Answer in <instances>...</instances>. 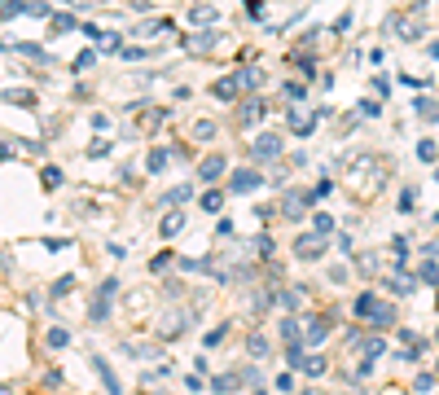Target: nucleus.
<instances>
[{
	"label": "nucleus",
	"instance_id": "41",
	"mask_svg": "<svg viewBox=\"0 0 439 395\" xmlns=\"http://www.w3.org/2000/svg\"><path fill=\"white\" fill-rule=\"evenodd\" d=\"M281 92H286V97H290V102H303V84H286V88H281Z\"/></svg>",
	"mask_w": 439,
	"mask_h": 395
},
{
	"label": "nucleus",
	"instance_id": "26",
	"mask_svg": "<svg viewBox=\"0 0 439 395\" xmlns=\"http://www.w3.org/2000/svg\"><path fill=\"white\" fill-rule=\"evenodd\" d=\"M167 162H172V150H162V145H158V150H150V172H162Z\"/></svg>",
	"mask_w": 439,
	"mask_h": 395
},
{
	"label": "nucleus",
	"instance_id": "45",
	"mask_svg": "<svg viewBox=\"0 0 439 395\" xmlns=\"http://www.w3.org/2000/svg\"><path fill=\"white\" fill-rule=\"evenodd\" d=\"M251 395H268V391H251Z\"/></svg>",
	"mask_w": 439,
	"mask_h": 395
},
{
	"label": "nucleus",
	"instance_id": "31",
	"mask_svg": "<svg viewBox=\"0 0 439 395\" xmlns=\"http://www.w3.org/2000/svg\"><path fill=\"white\" fill-rule=\"evenodd\" d=\"M413 110H417V114H426V119H439V106H431L426 97H417V102H413Z\"/></svg>",
	"mask_w": 439,
	"mask_h": 395
},
{
	"label": "nucleus",
	"instance_id": "10",
	"mask_svg": "<svg viewBox=\"0 0 439 395\" xmlns=\"http://www.w3.org/2000/svg\"><path fill=\"white\" fill-rule=\"evenodd\" d=\"M378 294H373V290H365V294H356V303H351V312H356V317H361V321H369L373 317V312H378Z\"/></svg>",
	"mask_w": 439,
	"mask_h": 395
},
{
	"label": "nucleus",
	"instance_id": "44",
	"mask_svg": "<svg viewBox=\"0 0 439 395\" xmlns=\"http://www.w3.org/2000/svg\"><path fill=\"white\" fill-rule=\"evenodd\" d=\"M330 228H334V220H330V216H316V233H321V237L330 233Z\"/></svg>",
	"mask_w": 439,
	"mask_h": 395
},
{
	"label": "nucleus",
	"instance_id": "25",
	"mask_svg": "<svg viewBox=\"0 0 439 395\" xmlns=\"http://www.w3.org/2000/svg\"><path fill=\"white\" fill-rule=\"evenodd\" d=\"M237 387V373H224V377H211V391H216V395H229Z\"/></svg>",
	"mask_w": 439,
	"mask_h": 395
},
{
	"label": "nucleus",
	"instance_id": "24",
	"mask_svg": "<svg viewBox=\"0 0 439 395\" xmlns=\"http://www.w3.org/2000/svg\"><path fill=\"white\" fill-rule=\"evenodd\" d=\"M5 102H13V106H36V92H27V88H9V92H5Z\"/></svg>",
	"mask_w": 439,
	"mask_h": 395
},
{
	"label": "nucleus",
	"instance_id": "29",
	"mask_svg": "<svg viewBox=\"0 0 439 395\" xmlns=\"http://www.w3.org/2000/svg\"><path fill=\"white\" fill-rule=\"evenodd\" d=\"M162 119H167V110H150V114H145V119H141V127H145V132H154V127H158Z\"/></svg>",
	"mask_w": 439,
	"mask_h": 395
},
{
	"label": "nucleus",
	"instance_id": "11",
	"mask_svg": "<svg viewBox=\"0 0 439 395\" xmlns=\"http://www.w3.org/2000/svg\"><path fill=\"white\" fill-rule=\"evenodd\" d=\"M281 338H286V347L290 342L303 347V317H281Z\"/></svg>",
	"mask_w": 439,
	"mask_h": 395
},
{
	"label": "nucleus",
	"instance_id": "35",
	"mask_svg": "<svg viewBox=\"0 0 439 395\" xmlns=\"http://www.w3.org/2000/svg\"><path fill=\"white\" fill-rule=\"evenodd\" d=\"M185 198H189V185H181L176 193H167V198H162V202H167V207H176V202H185Z\"/></svg>",
	"mask_w": 439,
	"mask_h": 395
},
{
	"label": "nucleus",
	"instance_id": "43",
	"mask_svg": "<svg viewBox=\"0 0 439 395\" xmlns=\"http://www.w3.org/2000/svg\"><path fill=\"white\" fill-rule=\"evenodd\" d=\"M417 158H435V141H421L417 145Z\"/></svg>",
	"mask_w": 439,
	"mask_h": 395
},
{
	"label": "nucleus",
	"instance_id": "17",
	"mask_svg": "<svg viewBox=\"0 0 439 395\" xmlns=\"http://www.w3.org/2000/svg\"><path fill=\"white\" fill-rule=\"evenodd\" d=\"M185 228V216L181 211H167V216H162V237H176Z\"/></svg>",
	"mask_w": 439,
	"mask_h": 395
},
{
	"label": "nucleus",
	"instance_id": "38",
	"mask_svg": "<svg viewBox=\"0 0 439 395\" xmlns=\"http://www.w3.org/2000/svg\"><path fill=\"white\" fill-rule=\"evenodd\" d=\"M272 387H277V391H290V387H295V377H290V373H277V377H272Z\"/></svg>",
	"mask_w": 439,
	"mask_h": 395
},
{
	"label": "nucleus",
	"instance_id": "23",
	"mask_svg": "<svg viewBox=\"0 0 439 395\" xmlns=\"http://www.w3.org/2000/svg\"><path fill=\"white\" fill-rule=\"evenodd\" d=\"M246 352H251L255 360H264V356H268V338H264V334H251V338H246Z\"/></svg>",
	"mask_w": 439,
	"mask_h": 395
},
{
	"label": "nucleus",
	"instance_id": "36",
	"mask_svg": "<svg viewBox=\"0 0 439 395\" xmlns=\"http://www.w3.org/2000/svg\"><path fill=\"white\" fill-rule=\"evenodd\" d=\"M92 57H97V53H92V48H84V53H79V57H75V71H88V66H92Z\"/></svg>",
	"mask_w": 439,
	"mask_h": 395
},
{
	"label": "nucleus",
	"instance_id": "5",
	"mask_svg": "<svg viewBox=\"0 0 439 395\" xmlns=\"http://www.w3.org/2000/svg\"><path fill=\"white\" fill-rule=\"evenodd\" d=\"M321 255H325V237H321V233H303V237L295 242V259L312 263V259H321Z\"/></svg>",
	"mask_w": 439,
	"mask_h": 395
},
{
	"label": "nucleus",
	"instance_id": "46",
	"mask_svg": "<svg viewBox=\"0 0 439 395\" xmlns=\"http://www.w3.org/2000/svg\"><path fill=\"white\" fill-rule=\"evenodd\" d=\"M0 395H9V391H5V387H0Z\"/></svg>",
	"mask_w": 439,
	"mask_h": 395
},
{
	"label": "nucleus",
	"instance_id": "32",
	"mask_svg": "<svg viewBox=\"0 0 439 395\" xmlns=\"http://www.w3.org/2000/svg\"><path fill=\"white\" fill-rule=\"evenodd\" d=\"M193 22H202V27H207V22H216V9H207V5H198V9H193Z\"/></svg>",
	"mask_w": 439,
	"mask_h": 395
},
{
	"label": "nucleus",
	"instance_id": "15",
	"mask_svg": "<svg viewBox=\"0 0 439 395\" xmlns=\"http://www.w3.org/2000/svg\"><path fill=\"white\" fill-rule=\"evenodd\" d=\"M233 79H237V88H259V84H264V71H255V66L246 71V66H242Z\"/></svg>",
	"mask_w": 439,
	"mask_h": 395
},
{
	"label": "nucleus",
	"instance_id": "6",
	"mask_svg": "<svg viewBox=\"0 0 439 395\" xmlns=\"http://www.w3.org/2000/svg\"><path fill=\"white\" fill-rule=\"evenodd\" d=\"M281 154V137L277 132H264L259 141H251V158H277Z\"/></svg>",
	"mask_w": 439,
	"mask_h": 395
},
{
	"label": "nucleus",
	"instance_id": "27",
	"mask_svg": "<svg viewBox=\"0 0 439 395\" xmlns=\"http://www.w3.org/2000/svg\"><path fill=\"white\" fill-rule=\"evenodd\" d=\"M378 263H382L378 255H356V268H361L365 277H373V272H378Z\"/></svg>",
	"mask_w": 439,
	"mask_h": 395
},
{
	"label": "nucleus",
	"instance_id": "34",
	"mask_svg": "<svg viewBox=\"0 0 439 395\" xmlns=\"http://www.w3.org/2000/svg\"><path fill=\"white\" fill-rule=\"evenodd\" d=\"M62 185V172L57 167H44V189H57Z\"/></svg>",
	"mask_w": 439,
	"mask_h": 395
},
{
	"label": "nucleus",
	"instance_id": "20",
	"mask_svg": "<svg viewBox=\"0 0 439 395\" xmlns=\"http://www.w3.org/2000/svg\"><path fill=\"white\" fill-rule=\"evenodd\" d=\"M44 342H48V347H57V352H62V347H71V329L53 325V329H48V338H44Z\"/></svg>",
	"mask_w": 439,
	"mask_h": 395
},
{
	"label": "nucleus",
	"instance_id": "16",
	"mask_svg": "<svg viewBox=\"0 0 439 395\" xmlns=\"http://www.w3.org/2000/svg\"><path fill=\"white\" fill-rule=\"evenodd\" d=\"M259 114H264V102H246V106H237V123L246 127V123H255Z\"/></svg>",
	"mask_w": 439,
	"mask_h": 395
},
{
	"label": "nucleus",
	"instance_id": "13",
	"mask_svg": "<svg viewBox=\"0 0 439 395\" xmlns=\"http://www.w3.org/2000/svg\"><path fill=\"white\" fill-rule=\"evenodd\" d=\"M211 92H216V102H233L242 88H237V79H233V75H224V79H216V88H211Z\"/></svg>",
	"mask_w": 439,
	"mask_h": 395
},
{
	"label": "nucleus",
	"instance_id": "4",
	"mask_svg": "<svg viewBox=\"0 0 439 395\" xmlns=\"http://www.w3.org/2000/svg\"><path fill=\"white\" fill-rule=\"evenodd\" d=\"M325 334H330V321H325V317H303V352L321 347Z\"/></svg>",
	"mask_w": 439,
	"mask_h": 395
},
{
	"label": "nucleus",
	"instance_id": "28",
	"mask_svg": "<svg viewBox=\"0 0 439 395\" xmlns=\"http://www.w3.org/2000/svg\"><path fill=\"white\" fill-rule=\"evenodd\" d=\"M303 373H307V377H321V373H325V360H321V356H303Z\"/></svg>",
	"mask_w": 439,
	"mask_h": 395
},
{
	"label": "nucleus",
	"instance_id": "30",
	"mask_svg": "<svg viewBox=\"0 0 439 395\" xmlns=\"http://www.w3.org/2000/svg\"><path fill=\"white\" fill-rule=\"evenodd\" d=\"M53 31H57V36H62V31H75V18H71V13H53Z\"/></svg>",
	"mask_w": 439,
	"mask_h": 395
},
{
	"label": "nucleus",
	"instance_id": "8",
	"mask_svg": "<svg viewBox=\"0 0 439 395\" xmlns=\"http://www.w3.org/2000/svg\"><path fill=\"white\" fill-rule=\"evenodd\" d=\"M259 185H264V176H259V172H233V176H229V189H233V193H251V189H259Z\"/></svg>",
	"mask_w": 439,
	"mask_h": 395
},
{
	"label": "nucleus",
	"instance_id": "1",
	"mask_svg": "<svg viewBox=\"0 0 439 395\" xmlns=\"http://www.w3.org/2000/svg\"><path fill=\"white\" fill-rule=\"evenodd\" d=\"M351 167H356V172H351V185H356V193H361V198H373V193H378V185L386 180L382 158H373V154H361Z\"/></svg>",
	"mask_w": 439,
	"mask_h": 395
},
{
	"label": "nucleus",
	"instance_id": "37",
	"mask_svg": "<svg viewBox=\"0 0 439 395\" xmlns=\"http://www.w3.org/2000/svg\"><path fill=\"white\" fill-rule=\"evenodd\" d=\"M102 154H110V141H92L88 145V158H102Z\"/></svg>",
	"mask_w": 439,
	"mask_h": 395
},
{
	"label": "nucleus",
	"instance_id": "48",
	"mask_svg": "<svg viewBox=\"0 0 439 395\" xmlns=\"http://www.w3.org/2000/svg\"><path fill=\"white\" fill-rule=\"evenodd\" d=\"M435 342H439V334H435Z\"/></svg>",
	"mask_w": 439,
	"mask_h": 395
},
{
	"label": "nucleus",
	"instance_id": "21",
	"mask_svg": "<svg viewBox=\"0 0 439 395\" xmlns=\"http://www.w3.org/2000/svg\"><path fill=\"white\" fill-rule=\"evenodd\" d=\"M27 0H0V18H22Z\"/></svg>",
	"mask_w": 439,
	"mask_h": 395
},
{
	"label": "nucleus",
	"instance_id": "14",
	"mask_svg": "<svg viewBox=\"0 0 439 395\" xmlns=\"http://www.w3.org/2000/svg\"><path fill=\"white\" fill-rule=\"evenodd\" d=\"M369 325H373V329H391V325H396V307H391V303H378V312L369 317Z\"/></svg>",
	"mask_w": 439,
	"mask_h": 395
},
{
	"label": "nucleus",
	"instance_id": "18",
	"mask_svg": "<svg viewBox=\"0 0 439 395\" xmlns=\"http://www.w3.org/2000/svg\"><path fill=\"white\" fill-rule=\"evenodd\" d=\"M92 365H97V373H102V382H106V391H110V395H119V382H115V369H110V365H106V360H102V356H97V360H92Z\"/></svg>",
	"mask_w": 439,
	"mask_h": 395
},
{
	"label": "nucleus",
	"instance_id": "12",
	"mask_svg": "<svg viewBox=\"0 0 439 395\" xmlns=\"http://www.w3.org/2000/svg\"><path fill=\"white\" fill-rule=\"evenodd\" d=\"M198 176H202V180H220V176H224V154H207V158L198 162Z\"/></svg>",
	"mask_w": 439,
	"mask_h": 395
},
{
	"label": "nucleus",
	"instance_id": "42",
	"mask_svg": "<svg viewBox=\"0 0 439 395\" xmlns=\"http://www.w3.org/2000/svg\"><path fill=\"white\" fill-rule=\"evenodd\" d=\"M224 334H229V325H220V329H211V334H207V347H216V342H220Z\"/></svg>",
	"mask_w": 439,
	"mask_h": 395
},
{
	"label": "nucleus",
	"instance_id": "9",
	"mask_svg": "<svg viewBox=\"0 0 439 395\" xmlns=\"http://www.w3.org/2000/svg\"><path fill=\"white\" fill-rule=\"evenodd\" d=\"M286 119H290V132H295V137H307V132L316 127V114H303V110H295V106H290Z\"/></svg>",
	"mask_w": 439,
	"mask_h": 395
},
{
	"label": "nucleus",
	"instance_id": "22",
	"mask_svg": "<svg viewBox=\"0 0 439 395\" xmlns=\"http://www.w3.org/2000/svg\"><path fill=\"white\" fill-rule=\"evenodd\" d=\"M220 207H224V193H220V189H207V193H202V211H207V216H216Z\"/></svg>",
	"mask_w": 439,
	"mask_h": 395
},
{
	"label": "nucleus",
	"instance_id": "19",
	"mask_svg": "<svg viewBox=\"0 0 439 395\" xmlns=\"http://www.w3.org/2000/svg\"><path fill=\"white\" fill-rule=\"evenodd\" d=\"M216 40H220L216 31H198V36L189 40V48H193V53H207V48H216Z\"/></svg>",
	"mask_w": 439,
	"mask_h": 395
},
{
	"label": "nucleus",
	"instance_id": "40",
	"mask_svg": "<svg viewBox=\"0 0 439 395\" xmlns=\"http://www.w3.org/2000/svg\"><path fill=\"white\" fill-rule=\"evenodd\" d=\"M193 132H198V141H211V137H216V123H198Z\"/></svg>",
	"mask_w": 439,
	"mask_h": 395
},
{
	"label": "nucleus",
	"instance_id": "2",
	"mask_svg": "<svg viewBox=\"0 0 439 395\" xmlns=\"http://www.w3.org/2000/svg\"><path fill=\"white\" fill-rule=\"evenodd\" d=\"M312 202H316L312 189H286V193H281V216H286V220H303Z\"/></svg>",
	"mask_w": 439,
	"mask_h": 395
},
{
	"label": "nucleus",
	"instance_id": "7",
	"mask_svg": "<svg viewBox=\"0 0 439 395\" xmlns=\"http://www.w3.org/2000/svg\"><path fill=\"white\" fill-rule=\"evenodd\" d=\"M185 329H189V312H181V307H176V317H162L158 321V334L162 338H181Z\"/></svg>",
	"mask_w": 439,
	"mask_h": 395
},
{
	"label": "nucleus",
	"instance_id": "3",
	"mask_svg": "<svg viewBox=\"0 0 439 395\" xmlns=\"http://www.w3.org/2000/svg\"><path fill=\"white\" fill-rule=\"evenodd\" d=\"M119 290V282L115 277H106L102 286H97V294H92V312H88V321H106L110 317V294Z\"/></svg>",
	"mask_w": 439,
	"mask_h": 395
},
{
	"label": "nucleus",
	"instance_id": "39",
	"mask_svg": "<svg viewBox=\"0 0 439 395\" xmlns=\"http://www.w3.org/2000/svg\"><path fill=\"white\" fill-rule=\"evenodd\" d=\"M71 286H75V277H62V282H57V286H53V299H62V294H67V290H71Z\"/></svg>",
	"mask_w": 439,
	"mask_h": 395
},
{
	"label": "nucleus",
	"instance_id": "47",
	"mask_svg": "<svg viewBox=\"0 0 439 395\" xmlns=\"http://www.w3.org/2000/svg\"><path fill=\"white\" fill-rule=\"evenodd\" d=\"M150 395H162V391H150Z\"/></svg>",
	"mask_w": 439,
	"mask_h": 395
},
{
	"label": "nucleus",
	"instance_id": "33",
	"mask_svg": "<svg viewBox=\"0 0 439 395\" xmlns=\"http://www.w3.org/2000/svg\"><path fill=\"white\" fill-rule=\"evenodd\" d=\"M417 277H421V282H426V286H435V282H439V272H435V263H421V268H417Z\"/></svg>",
	"mask_w": 439,
	"mask_h": 395
}]
</instances>
